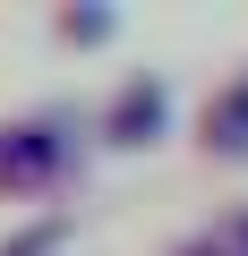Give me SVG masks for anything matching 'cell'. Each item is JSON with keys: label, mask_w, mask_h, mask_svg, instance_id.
<instances>
[{"label": "cell", "mask_w": 248, "mask_h": 256, "mask_svg": "<svg viewBox=\"0 0 248 256\" xmlns=\"http://www.w3.org/2000/svg\"><path fill=\"white\" fill-rule=\"evenodd\" d=\"M163 120V94L154 86H129V94H120V137H137V128H154Z\"/></svg>", "instance_id": "6da1fadb"}]
</instances>
